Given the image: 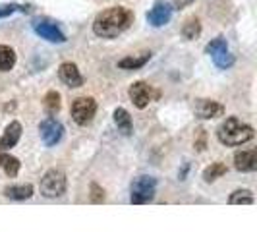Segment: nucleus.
Returning <instances> with one entry per match:
<instances>
[{
	"instance_id": "obj_1",
	"label": "nucleus",
	"mask_w": 257,
	"mask_h": 232,
	"mask_svg": "<svg viewBox=\"0 0 257 232\" xmlns=\"http://www.w3.org/2000/svg\"><path fill=\"white\" fill-rule=\"evenodd\" d=\"M134 24V14L124 6H112L99 14L93 22V33L97 37L114 39Z\"/></svg>"
},
{
	"instance_id": "obj_2",
	"label": "nucleus",
	"mask_w": 257,
	"mask_h": 232,
	"mask_svg": "<svg viewBox=\"0 0 257 232\" xmlns=\"http://www.w3.org/2000/svg\"><path fill=\"white\" fill-rule=\"evenodd\" d=\"M253 128L249 124L242 122L240 118L230 116L226 118L217 130V138L222 145H228V147H236V145H244V143L251 142L253 140Z\"/></svg>"
},
{
	"instance_id": "obj_3",
	"label": "nucleus",
	"mask_w": 257,
	"mask_h": 232,
	"mask_svg": "<svg viewBox=\"0 0 257 232\" xmlns=\"http://www.w3.org/2000/svg\"><path fill=\"white\" fill-rule=\"evenodd\" d=\"M66 186H68V182H66L64 172H62L60 168H51V170H47L45 176L41 178V186H39V188H41V193H43L45 197L54 199V197L64 195Z\"/></svg>"
},
{
	"instance_id": "obj_4",
	"label": "nucleus",
	"mask_w": 257,
	"mask_h": 232,
	"mask_svg": "<svg viewBox=\"0 0 257 232\" xmlns=\"http://www.w3.org/2000/svg\"><path fill=\"white\" fill-rule=\"evenodd\" d=\"M155 190H157V180L153 176H138L132 182V195L130 201L134 205H143L149 203L155 197Z\"/></svg>"
},
{
	"instance_id": "obj_5",
	"label": "nucleus",
	"mask_w": 257,
	"mask_h": 232,
	"mask_svg": "<svg viewBox=\"0 0 257 232\" xmlns=\"http://www.w3.org/2000/svg\"><path fill=\"white\" fill-rule=\"evenodd\" d=\"M205 52L211 54L213 62L219 66V68H222V70H226V68H230V66L234 64V56H232L230 51H228L226 39H222V37L213 39L211 43H207Z\"/></svg>"
},
{
	"instance_id": "obj_6",
	"label": "nucleus",
	"mask_w": 257,
	"mask_h": 232,
	"mask_svg": "<svg viewBox=\"0 0 257 232\" xmlns=\"http://www.w3.org/2000/svg\"><path fill=\"white\" fill-rule=\"evenodd\" d=\"M95 112H97V101L93 97H77L72 103V118L79 126L89 124Z\"/></svg>"
},
{
	"instance_id": "obj_7",
	"label": "nucleus",
	"mask_w": 257,
	"mask_h": 232,
	"mask_svg": "<svg viewBox=\"0 0 257 232\" xmlns=\"http://www.w3.org/2000/svg\"><path fill=\"white\" fill-rule=\"evenodd\" d=\"M128 95L130 99H132V103L136 104L138 108H145V106H149L151 101H155L157 97H159V91H155L149 83H145V81H136V83H132L128 89Z\"/></svg>"
},
{
	"instance_id": "obj_8",
	"label": "nucleus",
	"mask_w": 257,
	"mask_h": 232,
	"mask_svg": "<svg viewBox=\"0 0 257 232\" xmlns=\"http://www.w3.org/2000/svg\"><path fill=\"white\" fill-rule=\"evenodd\" d=\"M39 132H41V140L47 147H54L56 143L62 140L64 136V126L56 120V118H45L41 124H39Z\"/></svg>"
},
{
	"instance_id": "obj_9",
	"label": "nucleus",
	"mask_w": 257,
	"mask_h": 232,
	"mask_svg": "<svg viewBox=\"0 0 257 232\" xmlns=\"http://www.w3.org/2000/svg\"><path fill=\"white\" fill-rule=\"evenodd\" d=\"M172 4L167 0H157L153 4V8L147 12V22L153 27H163L167 26L172 18Z\"/></svg>"
},
{
	"instance_id": "obj_10",
	"label": "nucleus",
	"mask_w": 257,
	"mask_h": 232,
	"mask_svg": "<svg viewBox=\"0 0 257 232\" xmlns=\"http://www.w3.org/2000/svg\"><path fill=\"white\" fill-rule=\"evenodd\" d=\"M33 31L41 39H47L49 43H66V35L60 31V27L47 22V20H37L33 22Z\"/></svg>"
},
{
	"instance_id": "obj_11",
	"label": "nucleus",
	"mask_w": 257,
	"mask_h": 232,
	"mask_svg": "<svg viewBox=\"0 0 257 232\" xmlns=\"http://www.w3.org/2000/svg\"><path fill=\"white\" fill-rule=\"evenodd\" d=\"M195 114L199 116L201 120H211L217 116L224 114V106L217 101H209V99H199L195 103Z\"/></svg>"
},
{
	"instance_id": "obj_12",
	"label": "nucleus",
	"mask_w": 257,
	"mask_h": 232,
	"mask_svg": "<svg viewBox=\"0 0 257 232\" xmlns=\"http://www.w3.org/2000/svg\"><path fill=\"white\" fill-rule=\"evenodd\" d=\"M58 76L64 81L68 87H81L83 85V76L77 70V66L74 62H64L58 68Z\"/></svg>"
},
{
	"instance_id": "obj_13",
	"label": "nucleus",
	"mask_w": 257,
	"mask_h": 232,
	"mask_svg": "<svg viewBox=\"0 0 257 232\" xmlns=\"http://www.w3.org/2000/svg\"><path fill=\"white\" fill-rule=\"evenodd\" d=\"M20 138H22V124H20L18 120H14V122H10V124L6 126L2 138H0V151L12 149L14 145H18Z\"/></svg>"
},
{
	"instance_id": "obj_14",
	"label": "nucleus",
	"mask_w": 257,
	"mask_h": 232,
	"mask_svg": "<svg viewBox=\"0 0 257 232\" xmlns=\"http://www.w3.org/2000/svg\"><path fill=\"white\" fill-rule=\"evenodd\" d=\"M234 167L242 172H253L257 168V153L253 149L249 151H238L234 155Z\"/></svg>"
},
{
	"instance_id": "obj_15",
	"label": "nucleus",
	"mask_w": 257,
	"mask_h": 232,
	"mask_svg": "<svg viewBox=\"0 0 257 232\" xmlns=\"http://www.w3.org/2000/svg\"><path fill=\"white\" fill-rule=\"evenodd\" d=\"M4 195L14 201H24L33 195V186L31 184H12L4 188Z\"/></svg>"
},
{
	"instance_id": "obj_16",
	"label": "nucleus",
	"mask_w": 257,
	"mask_h": 232,
	"mask_svg": "<svg viewBox=\"0 0 257 232\" xmlns=\"http://www.w3.org/2000/svg\"><path fill=\"white\" fill-rule=\"evenodd\" d=\"M151 60V52H142V54H132L122 60H118V68L122 70H140Z\"/></svg>"
},
{
	"instance_id": "obj_17",
	"label": "nucleus",
	"mask_w": 257,
	"mask_h": 232,
	"mask_svg": "<svg viewBox=\"0 0 257 232\" xmlns=\"http://www.w3.org/2000/svg\"><path fill=\"white\" fill-rule=\"evenodd\" d=\"M114 124L118 126V130L124 134V136H130L132 134V116L126 108H116L114 110Z\"/></svg>"
},
{
	"instance_id": "obj_18",
	"label": "nucleus",
	"mask_w": 257,
	"mask_h": 232,
	"mask_svg": "<svg viewBox=\"0 0 257 232\" xmlns=\"http://www.w3.org/2000/svg\"><path fill=\"white\" fill-rule=\"evenodd\" d=\"M16 52L8 45H0V72H10L16 66Z\"/></svg>"
},
{
	"instance_id": "obj_19",
	"label": "nucleus",
	"mask_w": 257,
	"mask_h": 232,
	"mask_svg": "<svg viewBox=\"0 0 257 232\" xmlns=\"http://www.w3.org/2000/svg\"><path fill=\"white\" fill-rule=\"evenodd\" d=\"M0 167L4 168V172L14 178L18 172H20V161L12 157V155H6V153H0Z\"/></svg>"
},
{
	"instance_id": "obj_20",
	"label": "nucleus",
	"mask_w": 257,
	"mask_h": 232,
	"mask_svg": "<svg viewBox=\"0 0 257 232\" xmlns=\"http://www.w3.org/2000/svg\"><path fill=\"white\" fill-rule=\"evenodd\" d=\"M226 165L224 163H211L209 167L203 170V180L205 182H215L217 178H220V176H224L226 174Z\"/></svg>"
},
{
	"instance_id": "obj_21",
	"label": "nucleus",
	"mask_w": 257,
	"mask_h": 232,
	"mask_svg": "<svg viewBox=\"0 0 257 232\" xmlns=\"http://www.w3.org/2000/svg\"><path fill=\"white\" fill-rule=\"evenodd\" d=\"M228 203L230 205H251V203H255V197H253V193L249 192V190H238V192H234L228 197Z\"/></svg>"
},
{
	"instance_id": "obj_22",
	"label": "nucleus",
	"mask_w": 257,
	"mask_h": 232,
	"mask_svg": "<svg viewBox=\"0 0 257 232\" xmlns=\"http://www.w3.org/2000/svg\"><path fill=\"white\" fill-rule=\"evenodd\" d=\"M199 33H201V24H199V20H197V18L186 20V24H184V27H182V35L192 41V39L199 37Z\"/></svg>"
},
{
	"instance_id": "obj_23",
	"label": "nucleus",
	"mask_w": 257,
	"mask_h": 232,
	"mask_svg": "<svg viewBox=\"0 0 257 232\" xmlns=\"http://www.w3.org/2000/svg\"><path fill=\"white\" fill-rule=\"evenodd\" d=\"M45 106H47V110H49L51 114L58 112V110H60V93L49 91V93L45 95Z\"/></svg>"
},
{
	"instance_id": "obj_24",
	"label": "nucleus",
	"mask_w": 257,
	"mask_h": 232,
	"mask_svg": "<svg viewBox=\"0 0 257 232\" xmlns=\"http://www.w3.org/2000/svg\"><path fill=\"white\" fill-rule=\"evenodd\" d=\"M91 201L93 203H103L104 201V190L99 188V184H91Z\"/></svg>"
},
{
	"instance_id": "obj_25",
	"label": "nucleus",
	"mask_w": 257,
	"mask_h": 232,
	"mask_svg": "<svg viewBox=\"0 0 257 232\" xmlns=\"http://www.w3.org/2000/svg\"><path fill=\"white\" fill-rule=\"evenodd\" d=\"M18 10H22L18 4H2V6H0V18H8V16H12V14L18 12Z\"/></svg>"
},
{
	"instance_id": "obj_26",
	"label": "nucleus",
	"mask_w": 257,
	"mask_h": 232,
	"mask_svg": "<svg viewBox=\"0 0 257 232\" xmlns=\"http://www.w3.org/2000/svg\"><path fill=\"white\" fill-rule=\"evenodd\" d=\"M197 136H199V138L195 140L193 145H195V149H197V151H203V149H205V140H207L205 130H197Z\"/></svg>"
},
{
	"instance_id": "obj_27",
	"label": "nucleus",
	"mask_w": 257,
	"mask_h": 232,
	"mask_svg": "<svg viewBox=\"0 0 257 232\" xmlns=\"http://www.w3.org/2000/svg\"><path fill=\"white\" fill-rule=\"evenodd\" d=\"M188 2H192V0H176V6H178V8H182V6H186Z\"/></svg>"
}]
</instances>
